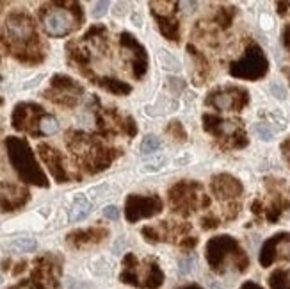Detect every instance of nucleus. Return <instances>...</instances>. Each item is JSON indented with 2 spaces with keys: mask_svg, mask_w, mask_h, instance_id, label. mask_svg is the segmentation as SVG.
<instances>
[{
  "mask_svg": "<svg viewBox=\"0 0 290 289\" xmlns=\"http://www.w3.org/2000/svg\"><path fill=\"white\" fill-rule=\"evenodd\" d=\"M164 166H166V157L164 155H157V157H153L150 163H146L144 166H142V172H152V173H155V172H159V170H162Z\"/></svg>",
  "mask_w": 290,
  "mask_h": 289,
  "instance_id": "9d476101",
  "label": "nucleus"
},
{
  "mask_svg": "<svg viewBox=\"0 0 290 289\" xmlns=\"http://www.w3.org/2000/svg\"><path fill=\"white\" fill-rule=\"evenodd\" d=\"M285 250H286V255H290V241H286V245H285Z\"/></svg>",
  "mask_w": 290,
  "mask_h": 289,
  "instance_id": "a211bd4d",
  "label": "nucleus"
},
{
  "mask_svg": "<svg viewBox=\"0 0 290 289\" xmlns=\"http://www.w3.org/2000/svg\"><path fill=\"white\" fill-rule=\"evenodd\" d=\"M157 59H159V65L162 66L166 72H173V74L180 72V62H178V59L174 57L171 52L159 50V54H157Z\"/></svg>",
  "mask_w": 290,
  "mask_h": 289,
  "instance_id": "423d86ee",
  "label": "nucleus"
},
{
  "mask_svg": "<svg viewBox=\"0 0 290 289\" xmlns=\"http://www.w3.org/2000/svg\"><path fill=\"white\" fill-rule=\"evenodd\" d=\"M109 11V2H94L93 6V18H102Z\"/></svg>",
  "mask_w": 290,
  "mask_h": 289,
  "instance_id": "ddd939ff",
  "label": "nucleus"
},
{
  "mask_svg": "<svg viewBox=\"0 0 290 289\" xmlns=\"http://www.w3.org/2000/svg\"><path fill=\"white\" fill-rule=\"evenodd\" d=\"M36 248H38V241L30 238H18L8 245V250H11L15 253H30Z\"/></svg>",
  "mask_w": 290,
  "mask_h": 289,
  "instance_id": "39448f33",
  "label": "nucleus"
},
{
  "mask_svg": "<svg viewBox=\"0 0 290 289\" xmlns=\"http://www.w3.org/2000/svg\"><path fill=\"white\" fill-rule=\"evenodd\" d=\"M45 75H38V77H34V79H30L29 82H25V84H22V89H29V88H32V86H38L41 82V79H43Z\"/></svg>",
  "mask_w": 290,
  "mask_h": 289,
  "instance_id": "f3484780",
  "label": "nucleus"
},
{
  "mask_svg": "<svg viewBox=\"0 0 290 289\" xmlns=\"http://www.w3.org/2000/svg\"><path fill=\"white\" fill-rule=\"evenodd\" d=\"M6 29H8V34L11 36V40L20 41V43H23V41H27L32 36V23L23 15L9 16L8 23H6Z\"/></svg>",
  "mask_w": 290,
  "mask_h": 289,
  "instance_id": "7ed1b4c3",
  "label": "nucleus"
},
{
  "mask_svg": "<svg viewBox=\"0 0 290 289\" xmlns=\"http://www.w3.org/2000/svg\"><path fill=\"white\" fill-rule=\"evenodd\" d=\"M9 155H11V161L15 163V166L18 168V172L22 173V175L29 177V179H30L29 172H32V175H34L32 166H36V165H34L32 159H30V150L27 148L25 143L11 139V141H9Z\"/></svg>",
  "mask_w": 290,
  "mask_h": 289,
  "instance_id": "f03ea898",
  "label": "nucleus"
},
{
  "mask_svg": "<svg viewBox=\"0 0 290 289\" xmlns=\"http://www.w3.org/2000/svg\"><path fill=\"white\" fill-rule=\"evenodd\" d=\"M255 132L258 134V138L264 139V141H271L272 138H274V131H272L269 125L265 123H257L255 125Z\"/></svg>",
  "mask_w": 290,
  "mask_h": 289,
  "instance_id": "f8f14e48",
  "label": "nucleus"
},
{
  "mask_svg": "<svg viewBox=\"0 0 290 289\" xmlns=\"http://www.w3.org/2000/svg\"><path fill=\"white\" fill-rule=\"evenodd\" d=\"M73 25H75V20H73L71 13L66 11V9H54V11H48L43 18V27L45 33L48 36L54 38H61L66 34L71 33Z\"/></svg>",
  "mask_w": 290,
  "mask_h": 289,
  "instance_id": "f257e3e1",
  "label": "nucleus"
},
{
  "mask_svg": "<svg viewBox=\"0 0 290 289\" xmlns=\"http://www.w3.org/2000/svg\"><path fill=\"white\" fill-rule=\"evenodd\" d=\"M160 148V141H159V138H155V136H152V134H148L144 139H142V145H141V152L144 155H150V154H155L157 150Z\"/></svg>",
  "mask_w": 290,
  "mask_h": 289,
  "instance_id": "1a4fd4ad",
  "label": "nucleus"
},
{
  "mask_svg": "<svg viewBox=\"0 0 290 289\" xmlns=\"http://www.w3.org/2000/svg\"><path fill=\"white\" fill-rule=\"evenodd\" d=\"M91 211H93V205L89 204V200L86 197H77L73 200L71 207H69V221L75 223V221L86 220L87 216L91 214Z\"/></svg>",
  "mask_w": 290,
  "mask_h": 289,
  "instance_id": "20e7f679",
  "label": "nucleus"
},
{
  "mask_svg": "<svg viewBox=\"0 0 290 289\" xmlns=\"http://www.w3.org/2000/svg\"><path fill=\"white\" fill-rule=\"evenodd\" d=\"M0 82H2V77H0Z\"/></svg>",
  "mask_w": 290,
  "mask_h": 289,
  "instance_id": "aec40b11",
  "label": "nucleus"
},
{
  "mask_svg": "<svg viewBox=\"0 0 290 289\" xmlns=\"http://www.w3.org/2000/svg\"><path fill=\"white\" fill-rule=\"evenodd\" d=\"M0 285H2V275H0Z\"/></svg>",
  "mask_w": 290,
  "mask_h": 289,
  "instance_id": "6ab92c4d",
  "label": "nucleus"
},
{
  "mask_svg": "<svg viewBox=\"0 0 290 289\" xmlns=\"http://www.w3.org/2000/svg\"><path fill=\"white\" fill-rule=\"evenodd\" d=\"M103 216L109 218V220H118L120 218V209L116 205H107V207H103Z\"/></svg>",
  "mask_w": 290,
  "mask_h": 289,
  "instance_id": "2eb2a0df",
  "label": "nucleus"
},
{
  "mask_svg": "<svg viewBox=\"0 0 290 289\" xmlns=\"http://www.w3.org/2000/svg\"><path fill=\"white\" fill-rule=\"evenodd\" d=\"M221 131L225 132V134H233V132L237 131V123L235 121H223Z\"/></svg>",
  "mask_w": 290,
  "mask_h": 289,
  "instance_id": "dca6fc26",
  "label": "nucleus"
},
{
  "mask_svg": "<svg viewBox=\"0 0 290 289\" xmlns=\"http://www.w3.org/2000/svg\"><path fill=\"white\" fill-rule=\"evenodd\" d=\"M212 106L219 111H230L235 106V97L232 93H218L212 97Z\"/></svg>",
  "mask_w": 290,
  "mask_h": 289,
  "instance_id": "0eeeda50",
  "label": "nucleus"
},
{
  "mask_svg": "<svg viewBox=\"0 0 290 289\" xmlns=\"http://www.w3.org/2000/svg\"><path fill=\"white\" fill-rule=\"evenodd\" d=\"M59 131V121L55 120L54 116H50V114H45V116H41L40 120V132L45 136H52L55 134V132Z\"/></svg>",
  "mask_w": 290,
  "mask_h": 289,
  "instance_id": "6e6552de",
  "label": "nucleus"
},
{
  "mask_svg": "<svg viewBox=\"0 0 290 289\" xmlns=\"http://www.w3.org/2000/svg\"><path fill=\"white\" fill-rule=\"evenodd\" d=\"M196 266V257L194 255H187V257H182L180 263H178V271L182 275H189Z\"/></svg>",
  "mask_w": 290,
  "mask_h": 289,
  "instance_id": "9b49d317",
  "label": "nucleus"
},
{
  "mask_svg": "<svg viewBox=\"0 0 290 289\" xmlns=\"http://www.w3.org/2000/svg\"><path fill=\"white\" fill-rule=\"evenodd\" d=\"M271 93L276 97V99H279V100H285L286 99V89H285V86L281 84V82H278V81H274L271 84Z\"/></svg>",
  "mask_w": 290,
  "mask_h": 289,
  "instance_id": "4468645a",
  "label": "nucleus"
}]
</instances>
